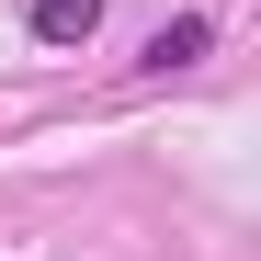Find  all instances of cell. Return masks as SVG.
<instances>
[{
    "label": "cell",
    "mask_w": 261,
    "mask_h": 261,
    "mask_svg": "<svg viewBox=\"0 0 261 261\" xmlns=\"http://www.w3.org/2000/svg\"><path fill=\"white\" fill-rule=\"evenodd\" d=\"M23 34H34V46H91V34H102V0H23Z\"/></svg>",
    "instance_id": "2"
},
{
    "label": "cell",
    "mask_w": 261,
    "mask_h": 261,
    "mask_svg": "<svg viewBox=\"0 0 261 261\" xmlns=\"http://www.w3.org/2000/svg\"><path fill=\"white\" fill-rule=\"evenodd\" d=\"M204 46H216V12H170L148 46H137V68H148V80H170V68H193Z\"/></svg>",
    "instance_id": "1"
}]
</instances>
